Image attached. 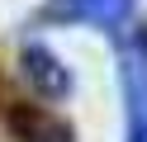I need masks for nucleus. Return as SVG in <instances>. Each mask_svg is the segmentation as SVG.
I'll use <instances>...</instances> for the list:
<instances>
[{"label":"nucleus","instance_id":"nucleus-2","mask_svg":"<svg viewBox=\"0 0 147 142\" xmlns=\"http://www.w3.org/2000/svg\"><path fill=\"white\" fill-rule=\"evenodd\" d=\"M133 0H48L43 19L52 24H95V28H123Z\"/></svg>","mask_w":147,"mask_h":142},{"label":"nucleus","instance_id":"nucleus-1","mask_svg":"<svg viewBox=\"0 0 147 142\" xmlns=\"http://www.w3.org/2000/svg\"><path fill=\"white\" fill-rule=\"evenodd\" d=\"M123 109H128V142H147V28L123 38Z\"/></svg>","mask_w":147,"mask_h":142},{"label":"nucleus","instance_id":"nucleus-3","mask_svg":"<svg viewBox=\"0 0 147 142\" xmlns=\"http://www.w3.org/2000/svg\"><path fill=\"white\" fill-rule=\"evenodd\" d=\"M24 76H29V81L38 85V95H48V100H57V95L71 90L67 66H62L57 52H48L43 43H29V47H24Z\"/></svg>","mask_w":147,"mask_h":142}]
</instances>
